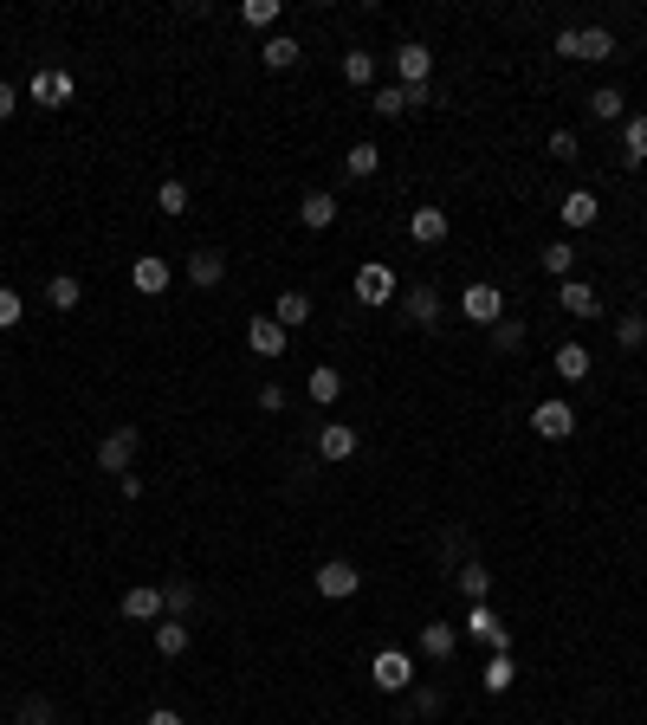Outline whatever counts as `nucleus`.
<instances>
[{"label":"nucleus","mask_w":647,"mask_h":725,"mask_svg":"<svg viewBox=\"0 0 647 725\" xmlns=\"http://www.w3.org/2000/svg\"><path fill=\"white\" fill-rule=\"evenodd\" d=\"M622 104H628L622 91H615V85H602L596 98H589V117H596V123H615V117H622Z\"/></svg>","instance_id":"nucleus-31"},{"label":"nucleus","mask_w":647,"mask_h":725,"mask_svg":"<svg viewBox=\"0 0 647 725\" xmlns=\"http://www.w3.org/2000/svg\"><path fill=\"white\" fill-rule=\"evenodd\" d=\"M460 311H466V318H473V324H499V311H505V292H499V285H466V292H460Z\"/></svg>","instance_id":"nucleus-3"},{"label":"nucleus","mask_w":647,"mask_h":725,"mask_svg":"<svg viewBox=\"0 0 647 725\" xmlns=\"http://www.w3.org/2000/svg\"><path fill=\"white\" fill-rule=\"evenodd\" d=\"M46 298H52V311H78V298H85V285H78L72 272H59V279L46 285Z\"/></svg>","instance_id":"nucleus-27"},{"label":"nucleus","mask_w":647,"mask_h":725,"mask_svg":"<svg viewBox=\"0 0 647 725\" xmlns=\"http://www.w3.org/2000/svg\"><path fill=\"white\" fill-rule=\"evenodd\" d=\"M408 234H415L421 246H440L447 240V208H415L408 214Z\"/></svg>","instance_id":"nucleus-14"},{"label":"nucleus","mask_w":647,"mask_h":725,"mask_svg":"<svg viewBox=\"0 0 647 725\" xmlns=\"http://www.w3.org/2000/svg\"><path fill=\"white\" fill-rule=\"evenodd\" d=\"M550 52H557V59H576V26H563V33H557V46H550Z\"/></svg>","instance_id":"nucleus-45"},{"label":"nucleus","mask_w":647,"mask_h":725,"mask_svg":"<svg viewBox=\"0 0 647 725\" xmlns=\"http://www.w3.org/2000/svg\"><path fill=\"white\" fill-rule=\"evenodd\" d=\"M279 7H285V0H246L240 20H246V26H279Z\"/></svg>","instance_id":"nucleus-35"},{"label":"nucleus","mask_w":647,"mask_h":725,"mask_svg":"<svg viewBox=\"0 0 647 725\" xmlns=\"http://www.w3.org/2000/svg\"><path fill=\"white\" fill-rule=\"evenodd\" d=\"M13 725H59V719H52V706H46V700H26L20 713H13Z\"/></svg>","instance_id":"nucleus-41"},{"label":"nucleus","mask_w":647,"mask_h":725,"mask_svg":"<svg viewBox=\"0 0 647 725\" xmlns=\"http://www.w3.org/2000/svg\"><path fill=\"white\" fill-rule=\"evenodd\" d=\"M395 65H402V91H428V78H434V52L428 46H402Z\"/></svg>","instance_id":"nucleus-8"},{"label":"nucleus","mask_w":647,"mask_h":725,"mask_svg":"<svg viewBox=\"0 0 647 725\" xmlns=\"http://www.w3.org/2000/svg\"><path fill=\"white\" fill-rule=\"evenodd\" d=\"M156 208L162 214H188V182H175V175H169V182L156 188Z\"/></svg>","instance_id":"nucleus-33"},{"label":"nucleus","mask_w":647,"mask_h":725,"mask_svg":"<svg viewBox=\"0 0 647 725\" xmlns=\"http://www.w3.org/2000/svg\"><path fill=\"white\" fill-rule=\"evenodd\" d=\"M13 104H20V98H13V85H0V123L13 117Z\"/></svg>","instance_id":"nucleus-47"},{"label":"nucleus","mask_w":647,"mask_h":725,"mask_svg":"<svg viewBox=\"0 0 647 725\" xmlns=\"http://www.w3.org/2000/svg\"><path fill=\"white\" fill-rule=\"evenodd\" d=\"M615 344H622V350L647 344V318H622V324H615Z\"/></svg>","instance_id":"nucleus-40"},{"label":"nucleus","mask_w":647,"mask_h":725,"mask_svg":"<svg viewBox=\"0 0 647 725\" xmlns=\"http://www.w3.org/2000/svg\"><path fill=\"white\" fill-rule=\"evenodd\" d=\"M318 454H324V460H350V454H356V428L324 421V428H318Z\"/></svg>","instance_id":"nucleus-15"},{"label":"nucleus","mask_w":647,"mask_h":725,"mask_svg":"<svg viewBox=\"0 0 647 725\" xmlns=\"http://www.w3.org/2000/svg\"><path fill=\"white\" fill-rule=\"evenodd\" d=\"M466 635H473V641H486L492 654H512V635H505V622H499V615H492L486 603H473V609H466Z\"/></svg>","instance_id":"nucleus-4"},{"label":"nucleus","mask_w":647,"mask_h":725,"mask_svg":"<svg viewBox=\"0 0 647 725\" xmlns=\"http://www.w3.org/2000/svg\"><path fill=\"white\" fill-rule=\"evenodd\" d=\"M602 201L589 195V188H576V195H563V227H596Z\"/></svg>","instance_id":"nucleus-19"},{"label":"nucleus","mask_w":647,"mask_h":725,"mask_svg":"<svg viewBox=\"0 0 647 725\" xmlns=\"http://www.w3.org/2000/svg\"><path fill=\"white\" fill-rule=\"evenodd\" d=\"M259 408H266V415H279V408H285V389H279V382H266V389H259Z\"/></svg>","instance_id":"nucleus-44"},{"label":"nucleus","mask_w":647,"mask_h":725,"mask_svg":"<svg viewBox=\"0 0 647 725\" xmlns=\"http://www.w3.org/2000/svg\"><path fill=\"white\" fill-rule=\"evenodd\" d=\"M337 395H343V369L318 363V369H311V402H318V408H330V402H337Z\"/></svg>","instance_id":"nucleus-23"},{"label":"nucleus","mask_w":647,"mask_h":725,"mask_svg":"<svg viewBox=\"0 0 647 725\" xmlns=\"http://www.w3.org/2000/svg\"><path fill=\"white\" fill-rule=\"evenodd\" d=\"M343 169H350V175H356V182H369V175H376V169H382V149H376V143H356V149H350V156H343Z\"/></svg>","instance_id":"nucleus-26"},{"label":"nucleus","mask_w":647,"mask_h":725,"mask_svg":"<svg viewBox=\"0 0 647 725\" xmlns=\"http://www.w3.org/2000/svg\"><path fill=\"white\" fill-rule=\"evenodd\" d=\"M343 78L350 85H376V59L369 52H343Z\"/></svg>","instance_id":"nucleus-34"},{"label":"nucleus","mask_w":647,"mask_h":725,"mask_svg":"<svg viewBox=\"0 0 647 725\" xmlns=\"http://www.w3.org/2000/svg\"><path fill=\"white\" fill-rule=\"evenodd\" d=\"M72 72H59V65H46V72H33V85H26V98L46 104V111H59V104H72Z\"/></svg>","instance_id":"nucleus-2"},{"label":"nucleus","mask_w":647,"mask_h":725,"mask_svg":"<svg viewBox=\"0 0 647 725\" xmlns=\"http://www.w3.org/2000/svg\"><path fill=\"white\" fill-rule=\"evenodd\" d=\"M557 376H563V382H583V376H589V350H583V344H563V350H557Z\"/></svg>","instance_id":"nucleus-29"},{"label":"nucleus","mask_w":647,"mask_h":725,"mask_svg":"<svg viewBox=\"0 0 647 725\" xmlns=\"http://www.w3.org/2000/svg\"><path fill=\"white\" fill-rule=\"evenodd\" d=\"M298 221H305L311 234H324V227L337 221V201H330V195H305V201H298Z\"/></svg>","instance_id":"nucleus-21"},{"label":"nucleus","mask_w":647,"mask_h":725,"mask_svg":"<svg viewBox=\"0 0 647 725\" xmlns=\"http://www.w3.org/2000/svg\"><path fill=\"white\" fill-rule=\"evenodd\" d=\"M356 298H363V305H389V298H395V272L369 259V266L356 272Z\"/></svg>","instance_id":"nucleus-9"},{"label":"nucleus","mask_w":647,"mask_h":725,"mask_svg":"<svg viewBox=\"0 0 647 725\" xmlns=\"http://www.w3.org/2000/svg\"><path fill=\"white\" fill-rule=\"evenodd\" d=\"M518 680V667H512V654H492L486 661V693H505Z\"/></svg>","instance_id":"nucleus-32"},{"label":"nucleus","mask_w":647,"mask_h":725,"mask_svg":"<svg viewBox=\"0 0 647 725\" xmlns=\"http://www.w3.org/2000/svg\"><path fill=\"white\" fill-rule=\"evenodd\" d=\"M130 460H136V428H117V434L98 441V467L104 473H130Z\"/></svg>","instance_id":"nucleus-7"},{"label":"nucleus","mask_w":647,"mask_h":725,"mask_svg":"<svg viewBox=\"0 0 647 725\" xmlns=\"http://www.w3.org/2000/svg\"><path fill=\"white\" fill-rule=\"evenodd\" d=\"M486 590H492V570L486 564H460V596L466 603H486Z\"/></svg>","instance_id":"nucleus-28"},{"label":"nucleus","mask_w":647,"mask_h":725,"mask_svg":"<svg viewBox=\"0 0 647 725\" xmlns=\"http://www.w3.org/2000/svg\"><path fill=\"white\" fill-rule=\"evenodd\" d=\"M550 156H557V162H576V136L570 130H550Z\"/></svg>","instance_id":"nucleus-43"},{"label":"nucleus","mask_w":647,"mask_h":725,"mask_svg":"<svg viewBox=\"0 0 647 725\" xmlns=\"http://www.w3.org/2000/svg\"><path fill=\"white\" fill-rule=\"evenodd\" d=\"M188 279H195L201 292H214V285L227 279V259H220L214 246H201V253H188Z\"/></svg>","instance_id":"nucleus-12"},{"label":"nucleus","mask_w":647,"mask_h":725,"mask_svg":"<svg viewBox=\"0 0 647 725\" xmlns=\"http://www.w3.org/2000/svg\"><path fill=\"white\" fill-rule=\"evenodd\" d=\"M453 648H460V635H453L447 622H421V654H428V661H447Z\"/></svg>","instance_id":"nucleus-20"},{"label":"nucleus","mask_w":647,"mask_h":725,"mask_svg":"<svg viewBox=\"0 0 647 725\" xmlns=\"http://www.w3.org/2000/svg\"><path fill=\"white\" fill-rule=\"evenodd\" d=\"M557 305L570 311V318H596V285H583V279H563Z\"/></svg>","instance_id":"nucleus-17"},{"label":"nucleus","mask_w":647,"mask_h":725,"mask_svg":"<svg viewBox=\"0 0 647 725\" xmlns=\"http://www.w3.org/2000/svg\"><path fill=\"white\" fill-rule=\"evenodd\" d=\"M272 318H279L285 331H298V324H311V298H305V292H279V305H272Z\"/></svg>","instance_id":"nucleus-22"},{"label":"nucleus","mask_w":647,"mask_h":725,"mask_svg":"<svg viewBox=\"0 0 647 725\" xmlns=\"http://www.w3.org/2000/svg\"><path fill=\"white\" fill-rule=\"evenodd\" d=\"M408 680H415V661H408L402 648H382L376 654V687L382 693H408Z\"/></svg>","instance_id":"nucleus-6"},{"label":"nucleus","mask_w":647,"mask_h":725,"mask_svg":"<svg viewBox=\"0 0 647 725\" xmlns=\"http://www.w3.org/2000/svg\"><path fill=\"white\" fill-rule=\"evenodd\" d=\"M156 654H162V661L188 654V622H175V615H169V622H156Z\"/></svg>","instance_id":"nucleus-25"},{"label":"nucleus","mask_w":647,"mask_h":725,"mask_svg":"<svg viewBox=\"0 0 647 725\" xmlns=\"http://www.w3.org/2000/svg\"><path fill=\"white\" fill-rule=\"evenodd\" d=\"M156 615H162V590H149V583L123 590V622H156Z\"/></svg>","instance_id":"nucleus-13"},{"label":"nucleus","mask_w":647,"mask_h":725,"mask_svg":"<svg viewBox=\"0 0 647 725\" xmlns=\"http://www.w3.org/2000/svg\"><path fill=\"white\" fill-rule=\"evenodd\" d=\"M130 285H136V292H143V298H156V292H169V259H156V253H143V259H136V266H130Z\"/></svg>","instance_id":"nucleus-10"},{"label":"nucleus","mask_w":647,"mask_h":725,"mask_svg":"<svg viewBox=\"0 0 647 725\" xmlns=\"http://www.w3.org/2000/svg\"><path fill=\"white\" fill-rule=\"evenodd\" d=\"M259 59H266L272 72H292V65L305 59V46H298V39H285V33H272L266 46H259Z\"/></svg>","instance_id":"nucleus-18"},{"label":"nucleus","mask_w":647,"mask_h":725,"mask_svg":"<svg viewBox=\"0 0 647 725\" xmlns=\"http://www.w3.org/2000/svg\"><path fill=\"white\" fill-rule=\"evenodd\" d=\"M622 143H628V156H635V162H647V117H628Z\"/></svg>","instance_id":"nucleus-38"},{"label":"nucleus","mask_w":647,"mask_h":725,"mask_svg":"<svg viewBox=\"0 0 647 725\" xmlns=\"http://www.w3.org/2000/svg\"><path fill=\"white\" fill-rule=\"evenodd\" d=\"M311 583H318V596H324V603H350V596L363 590V570H356V564H343V557H330V564H324Z\"/></svg>","instance_id":"nucleus-1"},{"label":"nucleus","mask_w":647,"mask_h":725,"mask_svg":"<svg viewBox=\"0 0 647 725\" xmlns=\"http://www.w3.org/2000/svg\"><path fill=\"white\" fill-rule=\"evenodd\" d=\"M518 344H525V324H518V318H499V324H492V350H518Z\"/></svg>","instance_id":"nucleus-37"},{"label":"nucleus","mask_w":647,"mask_h":725,"mask_svg":"<svg viewBox=\"0 0 647 725\" xmlns=\"http://www.w3.org/2000/svg\"><path fill=\"white\" fill-rule=\"evenodd\" d=\"M20 292H7V285H0V331H13V324H20Z\"/></svg>","instance_id":"nucleus-42"},{"label":"nucleus","mask_w":647,"mask_h":725,"mask_svg":"<svg viewBox=\"0 0 647 725\" xmlns=\"http://www.w3.org/2000/svg\"><path fill=\"white\" fill-rule=\"evenodd\" d=\"M576 59H583V65L615 59V33H609V26H583V33H576Z\"/></svg>","instance_id":"nucleus-11"},{"label":"nucleus","mask_w":647,"mask_h":725,"mask_svg":"<svg viewBox=\"0 0 647 725\" xmlns=\"http://www.w3.org/2000/svg\"><path fill=\"white\" fill-rule=\"evenodd\" d=\"M188 609H195V590H188V583H169V590H162V615H175V622H182Z\"/></svg>","instance_id":"nucleus-36"},{"label":"nucleus","mask_w":647,"mask_h":725,"mask_svg":"<svg viewBox=\"0 0 647 725\" xmlns=\"http://www.w3.org/2000/svg\"><path fill=\"white\" fill-rule=\"evenodd\" d=\"M531 428H538L544 441H570L576 434V408L570 402H538L531 408Z\"/></svg>","instance_id":"nucleus-5"},{"label":"nucleus","mask_w":647,"mask_h":725,"mask_svg":"<svg viewBox=\"0 0 647 725\" xmlns=\"http://www.w3.org/2000/svg\"><path fill=\"white\" fill-rule=\"evenodd\" d=\"M143 725H188V719H182V713H169V706H156V713H149Z\"/></svg>","instance_id":"nucleus-46"},{"label":"nucleus","mask_w":647,"mask_h":725,"mask_svg":"<svg viewBox=\"0 0 647 725\" xmlns=\"http://www.w3.org/2000/svg\"><path fill=\"white\" fill-rule=\"evenodd\" d=\"M570 266H576V246L570 240H550L544 246V272H550V279H570Z\"/></svg>","instance_id":"nucleus-30"},{"label":"nucleus","mask_w":647,"mask_h":725,"mask_svg":"<svg viewBox=\"0 0 647 725\" xmlns=\"http://www.w3.org/2000/svg\"><path fill=\"white\" fill-rule=\"evenodd\" d=\"M246 344H253L259 357H279V350H285V324L279 318H253V324H246Z\"/></svg>","instance_id":"nucleus-16"},{"label":"nucleus","mask_w":647,"mask_h":725,"mask_svg":"<svg viewBox=\"0 0 647 725\" xmlns=\"http://www.w3.org/2000/svg\"><path fill=\"white\" fill-rule=\"evenodd\" d=\"M376 111H382V117H402V111H408V91H402V85H382V91H376Z\"/></svg>","instance_id":"nucleus-39"},{"label":"nucleus","mask_w":647,"mask_h":725,"mask_svg":"<svg viewBox=\"0 0 647 725\" xmlns=\"http://www.w3.org/2000/svg\"><path fill=\"white\" fill-rule=\"evenodd\" d=\"M402 311L415 324H434L440 318V298H434V285H415V292H402Z\"/></svg>","instance_id":"nucleus-24"}]
</instances>
